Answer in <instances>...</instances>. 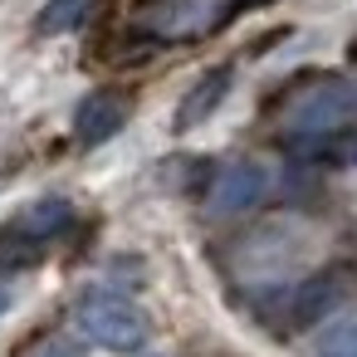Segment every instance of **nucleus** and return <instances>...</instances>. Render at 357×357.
Listing matches in <instances>:
<instances>
[{"label":"nucleus","mask_w":357,"mask_h":357,"mask_svg":"<svg viewBox=\"0 0 357 357\" xmlns=\"http://www.w3.org/2000/svg\"><path fill=\"white\" fill-rule=\"evenodd\" d=\"M313 357H357V323H333L313 342Z\"/></svg>","instance_id":"nucleus-10"},{"label":"nucleus","mask_w":357,"mask_h":357,"mask_svg":"<svg viewBox=\"0 0 357 357\" xmlns=\"http://www.w3.org/2000/svg\"><path fill=\"white\" fill-rule=\"evenodd\" d=\"M25 357H79V347H74L69 337H45V342H35Z\"/></svg>","instance_id":"nucleus-11"},{"label":"nucleus","mask_w":357,"mask_h":357,"mask_svg":"<svg viewBox=\"0 0 357 357\" xmlns=\"http://www.w3.org/2000/svg\"><path fill=\"white\" fill-rule=\"evenodd\" d=\"M79 333L93 342V347H108V352H137L152 333L147 313L137 303H128L123 294H89L79 303Z\"/></svg>","instance_id":"nucleus-3"},{"label":"nucleus","mask_w":357,"mask_h":357,"mask_svg":"<svg viewBox=\"0 0 357 357\" xmlns=\"http://www.w3.org/2000/svg\"><path fill=\"white\" fill-rule=\"evenodd\" d=\"M69 225H74V206L64 196H45V201L25 206L6 230H0V264H30V259H40V250L54 235H64Z\"/></svg>","instance_id":"nucleus-4"},{"label":"nucleus","mask_w":357,"mask_h":357,"mask_svg":"<svg viewBox=\"0 0 357 357\" xmlns=\"http://www.w3.org/2000/svg\"><path fill=\"white\" fill-rule=\"evenodd\" d=\"M128 113H132V98H128V93L98 89V93H89V98L79 103V113H74V137H79L84 147H103V142H113V137L128 128Z\"/></svg>","instance_id":"nucleus-6"},{"label":"nucleus","mask_w":357,"mask_h":357,"mask_svg":"<svg viewBox=\"0 0 357 357\" xmlns=\"http://www.w3.org/2000/svg\"><path fill=\"white\" fill-rule=\"evenodd\" d=\"M342 298V274L337 269H323V274H308L289 289V303H284V318L289 328H313L323 323V313H333Z\"/></svg>","instance_id":"nucleus-7"},{"label":"nucleus","mask_w":357,"mask_h":357,"mask_svg":"<svg viewBox=\"0 0 357 357\" xmlns=\"http://www.w3.org/2000/svg\"><path fill=\"white\" fill-rule=\"evenodd\" d=\"M264 191H269V172H264L259 162H230V167L215 176L211 196H206V215H211V220L245 215V211H255V206L264 201Z\"/></svg>","instance_id":"nucleus-5"},{"label":"nucleus","mask_w":357,"mask_h":357,"mask_svg":"<svg viewBox=\"0 0 357 357\" xmlns=\"http://www.w3.org/2000/svg\"><path fill=\"white\" fill-rule=\"evenodd\" d=\"M357 118V89L347 79H318L308 89H298L284 113H279V137L289 147L303 152H323L333 137L347 132V123Z\"/></svg>","instance_id":"nucleus-1"},{"label":"nucleus","mask_w":357,"mask_h":357,"mask_svg":"<svg viewBox=\"0 0 357 357\" xmlns=\"http://www.w3.org/2000/svg\"><path fill=\"white\" fill-rule=\"evenodd\" d=\"M98 10H103V0H50V6L40 10V35H69V30H84Z\"/></svg>","instance_id":"nucleus-9"},{"label":"nucleus","mask_w":357,"mask_h":357,"mask_svg":"<svg viewBox=\"0 0 357 357\" xmlns=\"http://www.w3.org/2000/svg\"><path fill=\"white\" fill-rule=\"evenodd\" d=\"M6 308H10V289H6V284H0V313H6Z\"/></svg>","instance_id":"nucleus-12"},{"label":"nucleus","mask_w":357,"mask_h":357,"mask_svg":"<svg viewBox=\"0 0 357 357\" xmlns=\"http://www.w3.org/2000/svg\"><path fill=\"white\" fill-rule=\"evenodd\" d=\"M230 15H235V0H147L132 25L147 40L186 45V40H206V35L225 30Z\"/></svg>","instance_id":"nucleus-2"},{"label":"nucleus","mask_w":357,"mask_h":357,"mask_svg":"<svg viewBox=\"0 0 357 357\" xmlns=\"http://www.w3.org/2000/svg\"><path fill=\"white\" fill-rule=\"evenodd\" d=\"M230 64H220V69H211V74H201L196 84H191V93L181 98V108H176V132H191V128H201L220 103H225V93H230Z\"/></svg>","instance_id":"nucleus-8"}]
</instances>
